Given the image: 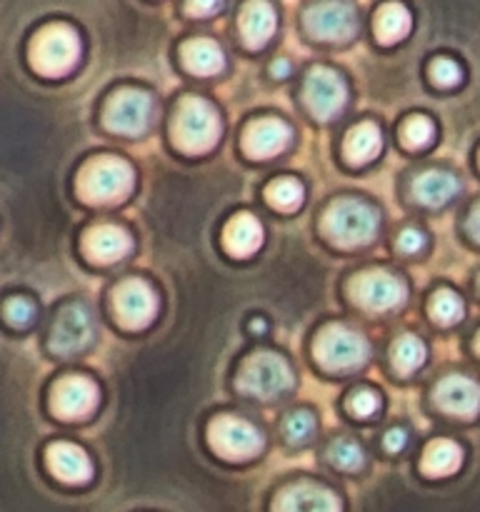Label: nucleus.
Instances as JSON below:
<instances>
[{
	"mask_svg": "<svg viewBox=\"0 0 480 512\" xmlns=\"http://www.w3.org/2000/svg\"><path fill=\"white\" fill-rule=\"evenodd\" d=\"M135 175L125 160L115 155H100L85 163L78 175V193L88 203H120L133 190Z\"/></svg>",
	"mask_w": 480,
	"mask_h": 512,
	"instance_id": "obj_1",
	"label": "nucleus"
},
{
	"mask_svg": "<svg viewBox=\"0 0 480 512\" xmlns=\"http://www.w3.org/2000/svg\"><path fill=\"white\" fill-rule=\"evenodd\" d=\"M378 210L355 198L335 200L323 215V230L333 243L343 248H358L373 240L378 230Z\"/></svg>",
	"mask_w": 480,
	"mask_h": 512,
	"instance_id": "obj_2",
	"label": "nucleus"
},
{
	"mask_svg": "<svg viewBox=\"0 0 480 512\" xmlns=\"http://www.w3.org/2000/svg\"><path fill=\"white\" fill-rule=\"evenodd\" d=\"M173 138L185 153H208L220 138V118L203 98L180 100L173 120Z\"/></svg>",
	"mask_w": 480,
	"mask_h": 512,
	"instance_id": "obj_3",
	"label": "nucleus"
},
{
	"mask_svg": "<svg viewBox=\"0 0 480 512\" xmlns=\"http://www.w3.org/2000/svg\"><path fill=\"white\" fill-rule=\"evenodd\" d=\"M80 58V38L70 25L55 23L40 30L30 43L33 68L43 75H65Z\"/></svg>",
	"mask_w": 480,
	"mask_h": 512,
	"instance_id": "obj_4",
	"label": "nucleus"
},
{
	"mask_svg": "<svg viewBox=\"0 0 480 512\" xmlns=\"http://www.w3.org/2000/svg\"><path fill=\"white\" fill-rule=\"evenodd\" d=\"M315 358L330 373H345L360 368L370 358V345L363 335L345 325H328L315 340Z\"/></svg>",
	"mask_w": 480,
	"mask_h": 512,
	"instance_id": "obj_5",
	"label": "nucleus"
},
{
	"mask_svg": "<svg viewBox=\"0 0 480 512\" xmlns=\"http://www.w3.org/2000/svg\"><path fill=\"white\" fill-rule=\"evenodd\" d=\"M238 388L245 395H253V398L273 400L293 388V370L280 355L258 353L245 360L243 370H240Z\"/></svg>",
	"mask_w": 480,
	"mask_h": 512,
	"instance_id": "obj_6",
	"label": "nucleus"
},
{
	"mask_svg": "<svg viewBox=\"0 0 480 512\" xmlns=\"http://www.w3.org/2000/svg\"><path fill=\"white\" fill-rule=\"evenodd\" d=\"M350 298L370 313H388L408 298V288L388 270H365L350 280Z\"/></svg>",
	"mask_w": 480,
	"mask_h": 512,
	"instance_id": "obj_7",
	"label": "nucleus"
},
{
	"mask_svg": "<svg viewBox=\"0 0 480 512\" xmlns=\"http://www.w3.org/2000/svg\"><path fill=\"white\" fill-rule=\"evenodd\" d=\"M208 440L215 453L228 460H248L263 450V433L235 415L215 418L208 425Z\"/></svg>",
	"mask_w": 480,
	"mask_h": 512,
	"instance_id": "obj_8",
	"label": "nucleus"
},
{
	"mask_svg": "<svg viewBox=\"0 0 480 512\" xmlns=\"http://www.w3.org/2000/svg\"><path fill=\"white\" fill-rule=\"evenodd\" d=\"M153 118V98L145 90L123 88L105 105V128L120 135H140Z\"/></svg>",
	"mask_w": 480,
	"mask_h": 512,
	"instance_id": "obj_9",
	"label": "nucleus"
},
{
	"mask_svg": "<svg viewBox=\"0 0 480 512\" xmlns=\"http://www.w3.org/2000/svg\"><path fill=\"white\" fill-rule=\"evenodd\" d=\"M305 105L318 120H330L345 108L348 90L340 75L330 68H313L305 78Z\"/></svg>",
	"mask_w": 480,
	"mask_h": 512,
	"instance_id": "obj_10",
	"label": "nucleus"
},
{
	"mask_svg": "<svg viewBox=\"0 0 480 512\" xmlns=\"http://www.w3.org/2000/svg\"><path fill=\"white\" fill-rule=\"evenodd\" d=\"M113 305L120 325L130 330L145 328L158 313V298H155L153 288L143 280L120 283L113 293Z\"/></svg>",
	"mask_w": 480,
	"mask_h": 512,
	"instance_id": "obj_11",
	"label": "nucleus"
},
{
	"mask_svg": "<svg viewBox=\"0 0 480 512\" xmlns=\"http://www.w3.org/2000/svg\"><path fill=\"white\" fill-rule=\"evenodd\" d=\"M93 338V318L80 303L68 305L58 313L50 333V350L55 355H75Z\"/></svg>",
	"mask_w": 480,
	"mask_h": 512,
	"instance_id": "obj_12",
	"label": "nucleus"
},
{
	"mask_svg": "<svg viewBox=\"0 0 480 512\" xmlns=\"http://www.w3.org/2000/svg\"><path fill=\"white\" fill-rule=\"evenodd\" d=\"M305 28L325 43H345L355 33V10L348 3H320L305 13Z\"/></svg>",
	"mask_w": 480,
	"mask_h": 512,
	"instance_id": "obj_13",
	"label": "nucleus"
},
{
	"mask_svg": "<svg viewBox=\"0 0 480 512\" xmlns=\"http://www.w3.org/2000/svg\"><path fill=\"white\" fill-rule=\"evenodd\" d=\"M98 385L88 378H78V375H70L63 378L53 388V413L58 418L65 420H80L88 418L95 408H98Z\"/></svg>",
	"mask_w": 480,
	"mask_h": 512,
	"instance_id": "obj_14",
	"label": "nucleus"
},
{
	"mask_svg": "<svg viewBox=\"0 0 480 512\" xmlns=\"http://www.w3.org/2000/svg\"><path fill=\"white\" fill-rule=\"evenodd\" d=\"M435 403L455 418H475L480 413V385L465 375H450L435 388Z\"/></svg>",
	"mask_w": 480,
	"mask_h": 512,
	"instance_id": "obj_15",
	"label": "nucleus"
},
{
	"mask_svg": "<svg viewBox=\"0 0 480 512\" xmlns=\"http://www.w3.org/2000/svg\"><path fill=\"white\" fill-rule=\"evenodd\" d=\"M290 143V128L278 118H260L245 128L243 150L250 158H273Z\"/></svg>",
	"mask_w": 480,
	"mask_h": 512,
	"instance_id": "obj_16",
	"label": "nucleus"
},
{
	"mask_svg": "<svg viewBox=\"0 0 480 512\" xmlns=\"http://www.w3.org/2000/svg\"><path fill=\"white\" fill-rule=\"evenodd\" d=\"M275 512H340V503L330 490L320 485L298 483L278 495Z\"/></svg>",
	"mask_w": 480,
	"mask_h": 512,
	"instance_id": "obj_17",
	"label": "nucleus"
},
{
	"mask_svg": "<svg viewBox=\"0 0 480 512\" xmlns=\"http://www.w3.org/2000/svg\"><path fill=\"white\" fill-rule=\"evenodd\" d=\"M133 248V240L118 225H95L85 233L83 250L88 258L95 263H115V260L125 258Z\"/></svg>",
	"mask_w": 480,
	"mask_h": 512,
	"instance_id": "obj_18",
	"label": "nucleus"
},
{
	"mask_svg": "<svg viewBox=\"0 0 480 512\" xmlns=\"http://www.w3.org/2000/svg\"><path fill=\"white\" fill-rule=\"evenodd\" d=\"M48 468L55 478H60L63 483L70 485H83L93 478V465H90L88 455L78 448V445L70 443H55L50 445L48 453Z\"/></svg>",
	"mask_w": 480,
	"mask_h": 512,
	"instance_id": "obj_19",
	"label": "nucleus"
},
{
	"mask_svg": "<svg viewBox=\"0 0 480 512\" xmlns=\"http://www.w3.org/2000/svg\"><path fill=\"white\" fill-rule=\"evenodd\" d=\"M223 245L235 258H248L263 245V228L250 213L233 215L223 230Z\"/></svg>",
	"mask_w": 480,
	"mask_h": 512,
	"instance_id": "obj_20",
	"label": "nucleus"
},
{
	"mask_svg": "<svg viewBox=\"0 0 480 512\" xmlns=\"http://www.w3.org/2000/svg\"><path fill=\"white\" fill-rule=\"evenodd\" d=\"M185 68L195 75H215L223 70L225 55L220 45L210 38H190L180 48Z\"/></svg>",
	"mask_w": 480,
	"mask_h": 512,
	"instance_id": "obj_21",
	"label": "nucleus"
},
{
	"mask_svg": "<svg viewBox=\"0 0 480 512\" xmlns=\"http://www.w3.org/2000/svg\"><path fill=\"white\" fill-rule=\"evenodd\" d=\"M240 33L248 48H260L275 33V10L268 3H248L240 10Z\"/></svg>",
	"mask_w": 480,
	"mask_h": 512,
	"instance_id": "obj_22",
	"label": "nucleus"
},
{
	"mask_svg": "<svg viewBox=\"0 0 480 512\" xmlns=\"http://www.w3.org/2000/svg\"><path fill=\"white\" fill-rule=\"evenodd\" d=\"M455 193H458V180L448 170H425L413 183L415 200L428 205V208L445 205Z\"/></svg>",
	"mask_w": 480,
	"mask_h": 512,
	"instance_id": "obj_23",
	"label": "nucleus"
},
{
	"mask_svg": "<svg viewBox=\"0 0 480 512\" xmlns=\"http://www.w3.org/2000/svg\"><path fill=\"white\" fill-rule=\"evenodd\" d=\"M383 145V135H380L375 123H360L348 130L343 143V153L350 163H368L380 153Z\"/></svg>",
	"mask_w": 480,
	"mask_h": 512,
	"instance_id": "obj_24",
	"label": "nucleus"
},
{
	"mask_svg": "<svg viewBox=\"0 0 480 512\" xmlns=\"http://www.w3.org/2000/svg\"><path fill=\"white\" fill-rule=\"evenodd\" d=\"M463 463V450L453 440H435L423 453V473L430 478L453 475Z\"/></svg>",
	"mask_w": 480,
	"mask_h": 512,
	"instance_id": "obj_25",
	"label": "nucleus"
},
{
	"mask_svg": "<svg viewBox=\"0 0 480 512\" xmlns=\"http://www.w3.org/2000/svg\"><path fill=\"white\" fill-rule=\"evenodd\" d=\"M410 13L405 5L388 3L378 10L375 15V35L380 43H395V40L405 38L410 33Z\"/></svg>",
	"mask_w": 480,
	"mask_h": 512,
	"instance_id": "obj_26",
	"label": "nucleus"
},
{
	"mask_svg": "<svg viewBox=\"0 0 480 512\" xmlns=\"http://www.w3.org/2000/svg\"><path fill=\"white\" fill-rule=\"evenodd\" d=\"M390 358H393V368L400 375H410L425 363V345L415 335H400L393 343Z\"/></svg>",
	"mask_w": 480,
	"mask_h": 512,
	"instance_id": "obj_27",
	"label": "nucleus"
},
{
	"mask_svg": "<svg viewBox=\"0 0 480 512\" xmlns=\"http://www.w3.org/2000/svg\"><path fill=\"white\" fill-rule=\"evenodd\" d=\"M265 198L273 208L290 213V210H298L300 203H303V185L293 178H278L265 188Z\"/></svg>",
	"mask_w": 480,
	"mask_h": 512,
	"instance_id": "obj_28",
	"label": "nucleus"
},
{
	"mask_svg": "<svg viewBox=\"0 0 480 512\" xmlns=\"http://www.w3.org/2000/svg\"><path fill=\"white\" fill-rule=\"evenodd\" d=\"M430 315H433L440 325H453L455 320L463 318V303H460V298L453 290L443 288L433 295V300H430Z\"/></svg>",
	"mask_w": 480,
	"mask_h": 512,
	"instance_id": "obj_29",
	"label": "nucleus"
},
{
	"mask_svg": "<svg viewBox=\"0 0 480 512\" xmlns=\"http://www.w3.org/2000/svg\"><path fill=\"white\" fill-rule=\"evenodd\" d=\"M328 458L340 470H360L365 463V455L353 440H335L328 448Z\"/></svg>",
	"mask_w": 480,
	"mask_h": 512,
	"instance_id": "obj_30",
	"label": "nucleus"
},
{
	"mask_svg": "<svg viewBox=\"0 0 480 512\" xmlns=\"http://www.w3.org/2000/svg\"><path fill=\"white\" fill-rule=\"evenodd\" d=\"M433 123H430L425 115H413V118H408L403 123V130H400V135H403V143L408 145V148H425V145L433 140Z\"/></svg>",
	"mask_w": 480,
	"mask_h": 512,
	"instance_id": "obj_31",
	"label": "nucleus"
},
{
	"mask_svg": "<svg viewBox=\"0 0 480 512\" xmlns=\"http://www.w3.org/2000/svg\"><path fill=\"white\" fill-rule=\"evenodd\" d=\"M313 430H315V420L308 410H295V413H290L283 423L285 438L295 445L305 443V440L313 435Z\"/></svg>",
	"mask_w": 480,
	"mask_h": 512,
	"instance_id": "obj_32",
	"label": "nucleus"
},
{
	"mask_svg": "<svg viewBox=\"0 0 480 512\" xmlns=\"http://www.w3.org/2000/svg\"><path fill=\"white\" fill-rule=\"evenodd\" d=\"M430 78H433V83L440 85V88H453V85H458L460 78H463V70H460V65L455 63V60L435 58L433 63H430Z\"/></svg>",
	"mask_w": 480,
	"mask_h": 512,
	"instance_id": "obj_33",
	"label": "nucleus"
},
{
	"mask_svg": "<svg viewBox=\"0 0 480 512\" xmlns=\"http://www.w3.org/2000/svg\"><path fill=\"white\" fill-rule=\"evenodd\" d=\"M33 315L35 308L28 298H10L8 303H5V318H8V323L13 325V328H25V325H30Z\"/></svg>",
	"mask_w": 480,
	"mask_h": 512,
	"instance_id": "obj_34",
	"label": "nucleus"
},
{
	"mask_svg": "<svg viewBox=\"0 0 480 512\" xmlns=\"http://www.w3.org/2000/svg\"><path fill=\"white\" fill-rule=\"evenodd\" d=\"M348 408H350V413L358 415V418H370V415L378 413L380 400H378V395L370 393V390H360V393L350 395Z\"/></svg>",
	"mask_w": 480,
	"mask_h": 512,
	"instance_id": "obj_35",
	"label": "nucleus"
},
{
	"mask_svg": "<svg viewBox=\"0 0 480 512\" xmlns=\"http://www.w3.org/2000/svg\"><path fill=\"white\" fill-rule=\"evenodd\" d=\"M423 245H425V235L420 233V230L405 228L403 233L398 235V248L403 250V253L413 255V253H418V250L423 248Z\"/></svg>",
	"mask_w": 480,
	"mask_h": 512,
	"instance_id": "obj_36",
	"label": "nucleus"
},
{
	"mask_svg": "<svg viewBox=\"0 0 480 512\" xmlns=\"http://www.w3.org/2000/svg\"><path fill=\"white\" fill-rule=\"evenodd\" d=\"M405 443H408V435H405V430L393 428L385 433V448H388L390 453H400V450L405 448Z\"/></svg>",
	"mask_w": 480,
	"mask_h": 512,
	"instance_id": "obj_37",
	"label": "nucleus"
},
{
	"mask_svg": "<svg viewBox=\"0 0 480 512\" xmlns=\"http://www.w3.org/2000/svg\"><path fill=\"white\" fill-rule=\"evenodd\" d=\"M185 10L193 15H208V13H218L220 3H190L185 5Z\"/></svg>",
	"mask_w": 480,
	"mask_h": 512,
	"instance_id": "obj_38",
	"label": "nucleus"
},
{
	"mask_svg": "<svg viewBox=\"0 0 480 512\" xmlns=\"http://www.w3.org/2000/svg\"><path fill=\"white\" fill-rule=\"evenodd\" d=\"M468 233H470V238H475L480 243V203L475 205L473 213H470V218H468Z\"/></svg>",
	"mask_w": 480,
	"mask_h": 512,
	"instance_id": "obj_39",
	"label": "nucleus"
},
{
	"mask_svg": "<svg viewBox=\"0 0 480 512\" xmlns=\"http://www.w3.org/2000/svg\"><path fill=\"white\" fill-rule=\"evenodd\" d=\"M270 73H273L275 78H285V75L290 73V65H288V60H275V63H273V68H270Z\"/></svg>",
	"mask_w": 480,
	"mask_h": 512,
	"instance_id": "obj_40",
	"label": "nucleus"
},
{
	"mask_svg": "<svg viewBox=\"0 0 480 512\" xmlns=\"http://www.w3.org/2000/svg\"><path fill=\"white\" fill-rule=\"evenodd\" d=\"M253 330H255V333H263V330H265V323H263V320H255V323H253Z\"/></svg>",
	"mask_w": 480,
	"mask_h": 512,
	"instance_id": "obj_41",
	"label": "nucleus"
},
{
	"mask_svg": "<svg viewBox=\"0 0 480 512\" xmlns=\"http://www.w3.org/2000/svg\"><path fill=\"white\" fill-rule=\"evenodd\" d=\"M475 350H478V353H480V333H478V338H475Z\"/></svg>",
	"mask_w": 480,
	"mask_h": 512,
	"instance_id": "obj_42",
	"label": "nucleus"
}]
</instances>
